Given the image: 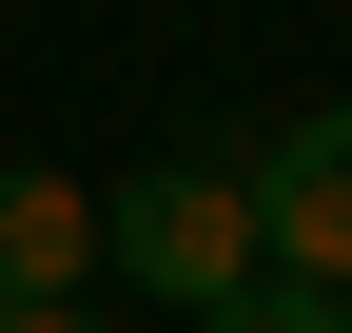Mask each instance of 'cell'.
I'll return each mask as SVG.
<instances>
[{
  "mask_svg": "<svg viewBox=\"0 0 352 333\" xmlns=\"http://www.w3.org/2000/svg\"><path fill=\"white\" fill-rule=\"evenodd\" d=\"M98 255L138 275V294H176V314H235L254 275H274V235H254V177L157 157V177H118V196H98Z\"/></svg>",
  "mask_w": 352,
  "mask_h": 333,
  "instance_id": "cell-1",
  "label": "cell"
},
{
  "mask_svg": "<svg viewBox=\"0 0 352 333\" xmlns=\"http://www.w3.org/2000/svg\"><path fill=\"white\" fill-rule=\"evenodd\" d=\"M254 235H274V275L352 294V98H333V118H294V138L254 157Z\"/></svg>",
  "mask_w": 352,
  "mask_h": 333,
  "instance_id": "cell-2",
  "label": "cell"
},
{
  "mask_svg": "<svg viewBox=\"0 0 352 333\" xmlns=\"http://www.w3.org/2000/svg\"><path fill=\"white\" fill-rule=\"evenodd\" d=\"M78 275H98V196L78 177H0V314H39V294H78Z\"/></svg>",
  "mask_w": 352,
  "mask_h": 333,
  "instance_id": "cell-3",
  "label": "cell"
},
{
  "mask_svg": "<svg viewBox=\"0 0 352 333\" xmlns=\"http://www.w3.org/2000/svg\"><path fill=\"white\" fill-rule=\"evenodd\" d=\"M196 333H352V294H314V275H254L235 314H196Z\"/></svg>",
  "mask_w": 352,
  "mask_h": 333,
  "instance_id": "cell-4",
  "label": "cell"
},
{
  "mask_svg": "<svg viewBox=\"0 0 352 333\" xmlns=\"http://www.w3.org/2000/svg\"><path fill=\"white\" fill-rule=\"evenodd\" d=\"M0 333H98V314H78V294H39V314H0Z\"/></svg>",
  "mask_w": 352,
  "mask_h": 333,
  "instance_id": "cell-5",
  "label": "cell"
}]
</instances>
